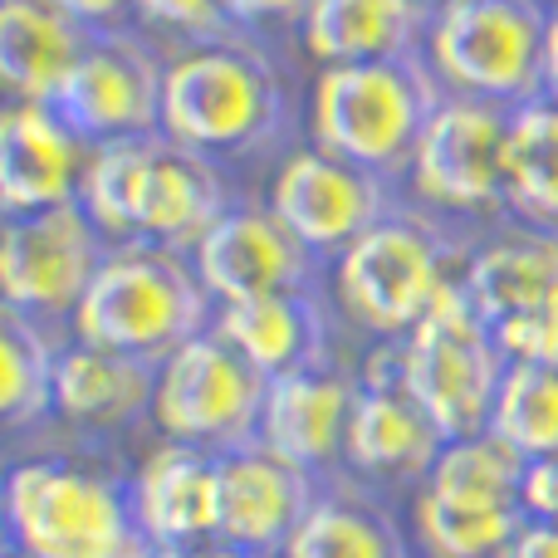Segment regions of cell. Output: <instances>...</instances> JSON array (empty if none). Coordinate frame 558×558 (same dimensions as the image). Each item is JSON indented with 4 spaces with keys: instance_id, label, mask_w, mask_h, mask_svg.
<instances>
[{
    "instance_id": "cell-1",
    "label": "cell",
    "mask_w": 558,
    "mask_h": 558,
    "mask_svg": "<svg viewBox=\"0 0 558 558\" xmlns=\"http://www.w3.org/2000/svg\"><path fill=\"white\" fill-rule=\"evenodd\" d=\"M446 98L426 54L318 64L308 94V137L377 177H407L416 143Z\"/></svg>"
},
{
    "instance_id": "cell-2",
    "label": "cell",
    "mask_w": 558,
    "mask_h": 558,
    "mask_svg": "<svg viewBox=\"0 0 558 558\" xmlns=\"http://www.w3.org/2000/svg\"><path fill=\"white\" fill-rule=\"evenodd\" d=\"M211 318L216 299L206 294L192 255L133 241L108 251L88 294L78 299L69 328L84 343L162 363L172 348H182L186 338L211 328Z\"/></svg>"
},
{
    "instance_id": "cell-3",
    "label": "cell",
    "mask_w": 558,
    "mask_h": 558,
    "mask_svg": "<svg viewBox=\"0 0 558 558\" xmlns=\"http://www.w3.org/2000/svg\"><path fill=\"white\" fill-rule=\"evenodd\" d=\"M284 123V88L260 49L235 35L202 39L167 59L162 137L202 157H245Z\"/></svg>"
},
{
    "instance_id": "cell-4",
    "label": "cell",
    "mask_w": 558,
    "mask_h": 558,
    "mask_svg": "<svg viewBox=\"0 0 558 558\" xmlns=\"http://www.w3.org/2000/svg\"><path fill=\"white\" fill-rule=\"evenodd\" d=\"M15 558H147L133 500L108 475L69 461H20L5 481Z\"/></svg>"
},
{
    "instance_id": "cell-5",
    "label": "cell",
    "mask_w": 558,
    "mask_h": 558,
    "mask_svg": "<svg viewBox=\"0 0 558 558\" xmlns=\"http://www.w3.org/2000/svg\"><path fill=\"white\" fill-rule=\"evenodd\" d=\"M549 15L534 0H465L436 10L426 29V64L446 94L520 108L544 98Z\"/></svg>"
},
{
    "instance_id": "cell-6",
    "label": "cell",
    "mask_w": 558,
    "mask_h": 558,
    "mask_svg": "<svg viewBox=\"0 0 558 558\" xmlns=\"http://www.w3.org/2000/svg\"><path fill=\"white\" fill-rule=\"evenodd\" d=\"M505 367H510V357L500 353L495 328L481 318V308L465 299L461 279L402 338V387L441 426L446 441L490 426Z\"/></svg>"
},
{
    "instance_id": "cell-7",
    "label": "cell",
    "mask_w": 558,
    "mask_h": 558,
    "mask_svg": "<svg viewBox=\"0 0 558 558\" xmlns=\"http://www.w3.org/2000/svg\"><path fill=\"white\" fill-rule=\"evenodd\" d=\"M456 279L446 270V245L426 221L387 211L343 255H333V294L348 324L363 333L407 338Z\"/></svg>"
},
{
    "instance_id": "cell-8",
    "label": "cell",
    "mask_w": 558,
    "mask_h": 558,
    "mask_svg": "<svg viewBox=\"0 0 558 558\" xmlns=\"http://www.w3.org/2000/svg\"><path fill=\"white\" fill-rule=\"evenodd\" d=\"M270 377L241 357L216 328H202L182 348L157 363L153 422L167 441H186L202 451H231L255 441Z\"/></svg>"
},
{
    "instance_id": "cell-9",
    "label": "cell",
    "mask_w": 558,
    "mask_h": 558,
    "mask_svg": "<svg viewBox=\"0 0 558 558\" xmlns=\"http://www.w3.org/2000/svg\"><path fill=\"white\" fill-rule=\"evenodd\" d=\"M108 251H113V241L98 231L94 216L78 202L5 216V226H0V289H5V308L39 318V324L74 318L78 299L88 294Z\"/></svg>"
},
{
    "instance_id": "cell-10",
    "label": "cell",
    "mask_w": 558,
    "mask_h": 558,
    "mask_svg": "<svg viewBox=\"0 0 558 558\" xmlns=\"http://www.w3.org/2000/svg\"><path fill=\"white\" fill-rule=\"evenodd\" d=\"M505 133H510L505 104L446 94L407 162L416 202L451 216L505 206Z\"/></svg>"
},
{
    "instance_id": "cell-11",
    "label": "cell",
    "mask_w": 558,
    "mask_h": 558,
    "mask_svg": "<svg viewBox=\"0 0 558 558\" xmlns=\"http://www.w3.org/2000/svg\"><path fill=\"white\" fill-rule=\"evenodd\" d=\"M162 74L167 64L137 35L94 29L49 108L94 147L162 133Z\"/></svg>"
},
{
    "instance_id": "cell-12",
    "label": "cell",
    "mask_w": 558,
    "mask_h": 558,
    "mask_svg": "<svg viewBox=\"0 0 558 558\" xmlns=\"http://www.w3.org/2000/svg\"><path fill=\"white\" fill-rule=\"evenodd\" d=\"M270 211L284 221V231L304 245L314 260L343 255L367 226H377L392 211L387 177L367 167L333 157L324 147H299L270 177Z\"/></svg>"
},
{
    "instance_id": "cell-13",
    "label": "cell",
    "mask_w": 558,
    "mask_h": 558,
    "mask_svg": "<svg viewBox=\"0 0 558 558\" xmlns=\"http://www.w3.org/2000/svg\"><path fill=\"white\" fill-rule=\"evenodd\" d=\"M314 500V475L260 441L216 451V539L231 549L251 558L279 554Z\"/></svg>"
},
{
    "instance_id": "cell-14",
    "label": "cell",
    "mask_w": 558,
    "mask_h": 558,
    "mask_svg": "<svg viewBox=\"0 0 558 558\" xmlns=\"http://www.w3.org/2000/svg\"><path fill=\"white\" fill-rule=\"evenodd\" d=\"M186 255L216 304L299 289L314 275V255L284 231L270 206H226Z\"/></svg>"
},
{
    "instance_id": "cell-15",
    "label": "cell",
    "mask_w": 558,
    "mask_h": 558,
    "mask_svg": "<svg viewBox=\"0 0 558 558\" xmlns=\"http://www.w3.org/2000/svg\"><path fill=\"white\" fill-rule=\"evenodd\" d=\"M94 143L74 133L49 104L10 98L0 113V211H45L78 202Z\"/></svg>"
},
{
    "instance_id": "cell-16",
    "label": "cell",
    "mask_w": 558,
    "mask_h": 558,
    "mask_svg": "<svg viewBox=\"0 0 558 558\" xmlns=\"http://www.w3.org/2000/svg\"><path fill=\"white\" fill-rule=\"evenodd\" d=\"M357 387L363 383H348L343 373H333L324 363L270 377L255 441L265 451H275L279 461L299 465V471L324 475L348 451V422H353Z\"/></svg>"
},
{
    "instance_id": "cell-17",
    "label": "cell",
    "mask_w": 558,
    "mask_h": 558,
    "mask_svg": "<svg viewBox=\"0 0 558 558\" xmlns=\"http://www.w3.org/2000/svg\"><path fill=\"white\" fill-rule=\"evenodd\" d=\"M226 186L211 157L172 143L157 133L147 143L143 172L133 192V241L167 245V251H192L211 221L226 211Z\"/></svg>"
},
{
    "instance_id": "cell-18",
    "label": "cell",
    "mask_w": 558,
    "mask_h": 558,
    "mask_svg": "<svg viewBox=\"0 0 558 558\" xmlns=\"http://www.w3.org/2000/svg\"><path fill=\"white\" fill-rule=\"evenodd\" d=\"M133 520L153 549L216 539V451L167 441L128 485Z\"/></svg>"
},
{
    "instance_id": "cell-19",
    "label": "cell",
    "mask_w": 558,
    "mask_h": 558,
    "mask_svg": "<svg viewBox=\"0 0 558 558\" xmlns=\"http://www.w3.org/2000/svg\"><path fill=\"white\" fill-rule=\"evenodd\" d=\"M157 363L118 348H98L78 338L59 353L54 367V412L78 432H123L137 416H153Z\"/></svg>"
},
{
    "instance_id": "cell-20",
    "label": "cell",
    "mask_w": 558,
    "mask_h": 558,
    "mask_svg": "<svg viewBox=\"0 0 558 558\" xmlns=\"http://www.w3.org/2000/svg\"><path fill=\"white\" fill-rule=\"evenodd\" d=\"M432 10L422 0H314L299 25V45L318 64L426 54Z\"/></svg>"
},
{
    "instance_id": "cell-21",
    "label": "cell",
    "mask_w": 558,
    "mask_h": 558,
    "mask_svg": "<svg viewBox=\"0 0 558 558\" xmlns=\"http://www.w3.org/2000/svg\"><path fill=\"white\" fill-rule=\"evenodd\" d=\"M446 436L407 387H357L343 465L373 481H412L436 465Z\"/></svg>"
},
{
    "instance_id": "cell-22",
    "label": "cell",
    "mask_w": 558,
    "mask_h": 558,
    "mask_svg": "<svg viewBox=\"0 0 558 558\" xmlns=\"http://www.w3.org/2000/svg\"><path fill=\"white\" fill-rule=\"evenodd\" d=\"M211 328L265 377L324 363V308L308 294V284L216 304Z\"/></svg>"
},
{
    "instance_id": "cell-23",
    "label": "cell",
    "mask_w": 558,
    "mask_h": 558,
    "mask_svg": "<svg viewBox=\"0 0 558 558\" xmlns=\"http://www.w3.org/2000/svg\"><path fill=\"white\" fill-rule=\"evenodd\" d=\"M88 39L94 29L69 20L49 0H0V78L10 98L54 104L59 84L78 64Z\"/></svg>"
},
{
    "instance_id": "cell-24",
    "label": "cell",
    "mask_w": 558,
    "mask_h": 558,
    "mask_svg": "<svg viewBox=\"0 0 558 558\" xmlns=\"http://www.w3.org/2000/svg\"><path fill=\"white\" fill-rule=\"evenodd\" d=\"M485 324H505L514 314L558 304V235L554 231H520L481 245L456 275Z\"/></svg>"
},
{
    "instance_id": "cell-25",
    "label": "cell",
    "mask_w": 558,
    "mask_h": 558,
    "mask_svg": "<svg viewBox=\"0 0 558 558\" xmlns=\"http://www.w3.org/2000/svg\"><path fill=\"white\" fill-rule=\"evenodd\" d=\"M505 211L558 235V98L510 108L505 133Z\"/></svg>"
},
{
    "instance_id": "cell-26",
    "label": "cell",
    "mask_w": 558,
    "mask_h": 558,
    "mask_svg": "<svg viewBox=\"0 0 558 558\" xmlns=\"http://www.w3.org/2000/svg\"><path fill=\"white\" fill-rule=\"evenodd\" d=\"M524 456L510 451L495 432L475 436H451L436 456V465L426 471V490L446 495L461 505H500V510H524L520 485H524Z\"/></svg>"
},
{
    "instance_id": "cell-27",
    "label": "cell",
    "mask_w": 558,
    "mask_h": 558,
    "mask_svg": "<svg viewBox=\"0 0 558 558\" xmlns=\"http://www.w3.org/2000/svg\"><path fill=\"white\" fill-rule=\"evenodd\" d=\"M279 558H407V549L397 524L367 500L318 495Z\"/></svg>"
},
{
    "instance_id": "cell-28",
    "label": "cell",
    "mask_w": 558,
    "mask_h": 558,
    "mask_svg": "<svg viewBox=\"0 0 558 558\" xmlns=\"http://www.w3.org/2000/svg\"><path fill=\"white\" fill-rule=\"evenodd\" d=\"M54 367L59 353L49 348V324L5 308L0 318V416L10 432L35 426L54 412Z\"/></svg>"
},
{
    "instance_id": "cell-29",
    "label": "cell",
    "mask_w": 558,
    "mask_h": 558,
    "mask_svg": "<svg viewBox=\"0 0 558 558\" xmlns=\"http://www.w3.org/2000/svg\"><path fill=\"white\" fill-rule=\"evenodd\" d=\"M412 520H416V539L432 558H505V549L514 544V534L524 530L530 514L500 510V505H461L422 485Z\"/></svg>"
},
{
    "instance_id": "cell-30",
    "label": "cell",
    "mask_w": 558,
    "mask_h": 558,
    "mask_svg": "<svg viewBox=\"0 0 558 558\" xmlns=\"http://www.w3.org/2000/svg\"><path fill=\"white\" fill-rule=\"evenodd\" d=\"M524 461H558V363H510L490 426Z\"/></svg>"
},
{
    "instance_id": "cell-31",
    "label": "cell",
    "mask_w": 558,
    "mask_h": 558,
    "mask_svg": "<svg viewBox=\"0 0 558 558\" xmlns=\"http://www.w3.org/2000/svg\"><path fill=\"white\" fill-rule=\"evenodd\" d=\"M147 137H123V143H104L88 157V177L78 206L94 216V226L108 235L113 245H133V192H137V172H143L147 157Z\"/></svg>"
},
{
    "instance_id": "cell-32",
    "label": "cell",
    "mask_w": 558,
    "mask_h": 558,
    "mask_svg": "<svg viewBox=\"0 0 558 558\" xmlns=\"http://www.w3.org/2000/svg\"><path fill=\"white\" fill-rule=\"evenodd\" d=\"M133 20L147 29H162V35L186 39V45L235 35L231 0H137Z\"/></svg>"
},
{
    "instance_id": "cell-33",
    "label": "cell",
    "mask_w": 558,
    "mask_h": 558,
    "mask_svg": "<svg viewBox=\"0 0 558 558\" xmlns=\"http://www.w3.org/2000/svg\"><path fill=\"white\" fill-rule=\"evenodd\" d=\"M520 505L530 520H558V461H530L524 465Z\"/></svg>"
},
{
    "instance_id": "cell-34",
    "label": "cell",
    "mask_w": 558,
    "mask_h": 558,
    "mask_svg": "<svg viewBox=\"0 0 558 558\" xmlns=\"http://www.w3.org/2000/svg\"><path fill=\"white\" fill-rule=\"evenodd\" d=\"M49 5H59L84 29H123V20H133L137 0H49Z\"/></svg>"
},
{
    "instance_id": "cell-35",
    "label": "cell",
    "mask_w": 558,
    "mask_h": 558,
    "mask_svg": "<svg viewBox=\"0 0 558 558\" xmlns=\"http://www.w3.org/2000/svg\"><path fill=\"white\" fill-rule=\"evenodd\" d=\"M235 25H304L314 0H231Z\"/></svg>"
},
{
    "instance_id": "cell-36",
    "label": "cell",
    "mask_w": 558,
    "mask_h": 558,
    "mask_svg": "<svg viewBox=\"0 0 558 558\" xmlns=\"http://www.w3.org/2000/svg\"><path fill=\"white\" fill-rule=\"evenodd\" d=\"M505 558H558V520H524Z\"/></svg>"
},
{
    "instance_id": "cell-37",
    "label": "cell",
    "mask_w": 558,
    "mask_h": 558,
    "mask_svg": "<svg viewBox=\"0 0 558 558\" xmlns=\"http://www.w3.org/2000/svg\"><path fill=\"white\" fill-rule=\"evenodd\" d=\"M147 558H251V554L231 549L221 539H202V544H167V549H153Z\"/></svg>"
},
{
    "instance_id": "cell-38",
    "label": "cell",
    "mask_w": 558,
    "mask_h": 558,
    "mask_svg": "<svg viewBox=\"0 0 558 558\" xmlns=\"http://www.w3.org/2000/svg\"><path fill=\"white\" fill-rule=\"evenodd\" d=\"M544 94L558 98V10L549 15V45H544Z\"/></svg>"
},
{
    "instance_id": "cell-39",
    "label": "cell",
    "mask_w": 558,
    "mask_h": 558,
    "mask_svg": "<svg viewBox=\"0 0 558 558\" xmlns=\"http://www.w3.org/2000/svg\"><path fill=\"white\" fill-rule=\"evenodd\" d=\"M422 5H426V10H432V15H436V10H451V5H465V0H422Z\"/></svg>"
}]
</instances>
